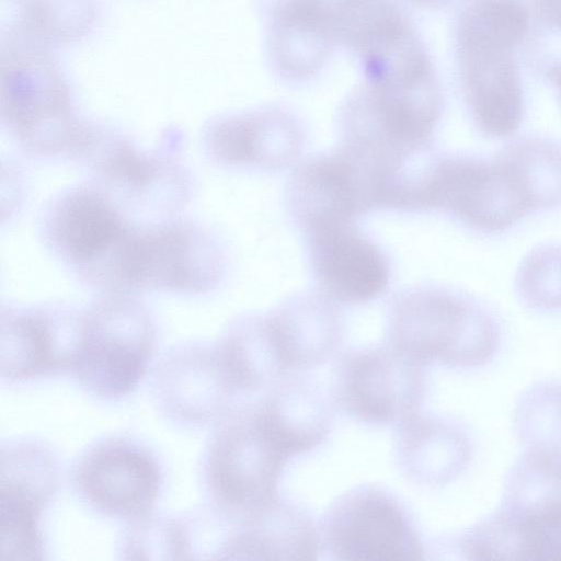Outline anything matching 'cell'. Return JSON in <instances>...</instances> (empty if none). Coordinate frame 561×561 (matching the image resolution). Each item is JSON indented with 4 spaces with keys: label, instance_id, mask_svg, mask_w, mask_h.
<instances>
[{
    "label": "cell",
    "instance_id": "obj_1",
    "mask_svg": "<svg viewBox=\"0 0 561 561\" xmlns=\"http://www.w3.org/2000/svg\"><path fill=\"white\" fill-rule=\"evenodd\" d=\"M442 91L424 46L407 49L365 73L341 112L342 141L385 160L428 149L442 114Z\"/></svg>",
    "mask_w": 561,
    "mask_h": 561
},
{
    "label": "cell",
    "instance_id": "obj_2",
    "mask_svg": "<svg viewBox=\"0 0 561 561\" xmlns=\"http://www.w3.org/2000/svg\"><path fill=\"white\" fill-rule=\"evenodd\" d=\"M204 458L210 499L243 523L276 501L287 449L270 430L257 407L229 410L218 420Z\"/></svg>",
    "mask_w": 561,
    "mask_h": 561
},
{
    "label": "cell",
    "instance_id": "obj_3",
    "mask_svg": "<svg viewBox=\"0 0 561 561\" xmlns=\"http://www.w3.org/2000/svg\"><path fill=\"white\" fill-rule=\"evenodd\" d=\"M156 331L147 310L128 294H105L80 313L70 373L103 399L129 394L153 356Z\"/></svg>",
    "mask_w": 561,
    "mask_h": 561
},
{
    "label": "cell",
    "instance_id": "obj_4",
    "mask_svg": "<svg viewBox=\"0 0 561 561\" xmlns=\"http://www.w3.org/2000/svg\"><path fill=\"white\" fill-rule=\"evenodd\" d=\"M520 28L465 8L457 25L463 93L478 127L492 137L514 134L523 119V89L515 49Z\"/></svg>",
    "mask_w": 561,
    "mask_h": 561
},
{
    "label": "cell",
    "instance_id": "obj_5",
    "mask_svg": "<svg viewBox=\"0 0 561 561\" xmlns=\"http://www.w3.org/2000/svg\"><path fill=\"white\" fill-rule=\"evenodd\" d=\"M497 339V325L488 311L444 289L407 291L391 309V345L421 364L474 366L492 356Z\"/></svg>",
    "mask_w": 561,
    "mask_h": 561
},
{
    "label": "cell",
    "instance_id": "obj_6",
    "mask_svg": "<svg viewBox=\"0 0 561 561\" xmlns=\"http://www.w3.org/2000/svg\"><path fill=\"white\" fill-rule=\"evenodd\" d=\"M224 267L222 252L206 231L165 220L134 230L119 259L117 288L199 294L218 285Z\"/></svg>",
    "mask_w": 561,
    "mask_h": 561
},
{
    "label": "cell",
    "instance_id": "obj_7",
    "mask_svg": "<svg viewBox=\"0 0 561 561\" xmlns=\"http://www.w3.org/2000/svg\"><path fill=\"white\" fill-rule=\"evenodd\" d=\"M135 227L96 184L64 192L47 208L44 238L54 253L88 283L110 293L121 252Z\"/></svg>",
    "mask_w": 561,
    "mask_h": 561
},
{
    "label": "cell",
    "instance_id": "obj_8",
    "mask_svg": "<svg viewBox=\"0 0 561 561\" xmlns=\"http://www.w3.org/2000/svg\"><path fill=\"white\" fill-rule=\"evenodd\" d=\"M427 209H440L485 232L502 231L531 211L515 172L499 153L493 160L436 158Z\"/></svg>",
    "mask_w": 561,
    "mask_h": 561
},
{
    "label": "cell",
    "instance_id": "obj_9",
    "mask_svg": "<svg viewBox=\"0 0 561 561\" xmlns=\"http://www.w3.org/2000/svg\"><path fill=\"white\" fill-rule=\"evenodd\" d=\"M71 481L91 508L134 522L149 515L161 489L162 473L147 448L126 438H107L79 457Z\"/></svg>",
    "mask_w": 561,
    "mask_h": 561
},
{
    "label": "cell",
    "instance_id": "obj_10",
    "mask_svg": "<svg viewBox=\"0 0 561 561\" xmlns=\"http://www.w3.org/2000/svg\"><path fill=\"white\" fill-rule=\"evenodd\" d=\"M324 537L339 560H421L423 549L396 500L364 486L335 501L324 518Z\"/></svg>",
    "mask_w": 561,
    "mask_h": 561
},
{
    "label": "cell",
    "instance_id": "obj_11",
    "mask_svg": "<svg viewBox=\"0 0 561 561\" xmlns=\"http://www.w3.org/2000/svg\"><path fill=\"white\" fill-rule=\"evenodd\" d=\"M79 158L90 163L96 185L117 204L124 197L137 209L141 205L164 218L187 198L188 179L181 165L142 152L128 140L93 130Z\"/></svg>",
    "mask_w": 561,
    "mask_h": 561
},
{
    "label": "cell",
    "instance_id": "obj_12",
    "mask_svg": "<svg viewBox=\"0 0 561 561\" xmlns=\"http://www.w3.org/2000/svg\"><path fill=\"white\" fill-rule=\"evenodd\" d=\"M421 365L391 344L357 353L342 366L337 400L346 412L364 421H408L423 396Z\"/></svg>",
    "mask_w": 561,
    "mask_h": 561
},
{
    "label": "cell",
    "instance_id": "obj_13",
    "mask_svg": "<svg viewBox=\"0 0 561 561\" xmlns=\"http://www.w3.org/2000/svg\"><path fill=\"white\" fill-rule=\"evenodd\" d=\"M320 293L339 304H364L380 296L390 265L380 248L354 221L323 225L305 232Z\"/></svg>",
    "mask_w": 561,
    "mask_h": 561
},
{
    "label": "cell",
    "instance_id": "obj_14",
    "mask_svg": "<svg viewBox=\"0 0 561 561\" xmlns=\"http://www.w3.org/2000/svg\"><path fill=\"white\" fill-rule=\"evenodd\" d=\"M287 199L304 232L354 221L376 208L367 178L341 147L298 164L288 184Z\"/></svg>",
    "mask_w": 561,
    "mask_h": 561
},
{
    "label": "cell",
    "instance_id": "obj_15",
    "mask_svg": "<svg viewBox=\"0 0 561 561\" xmlns=\"http://www.w3.org/2000/svg\"><path fill=\"white\" fill-rule=\"evenodd\" d=\"M80 313L61 309L2 310L0 370L9 382L69 370Z\"/></svg>",
    "mask_w": 561,
    "mask_h": 561
},
{
    "label": "cell",
    "instance_id": "obj_16",
    "mask_svg": "<svg viewBox=\"0 0 561 561\" xmlns=\"http://www.w3.org/2000/svg\"><path fill=\"white\" fill-rule=\"evenodd\" d=\"M304 144L300 122L275 106L224 118L206 134L208 152L220 163L272 171L295 164Z\"/></svg>",
    "mask_w": 561,
    "mask_h": 561
},
{
    "label": "cell",
    "instance_id": "obj_17",
    "mask_svg": "<svg viewBox=\"0 0 561 561\" xmlns=\"http://www.w3.org/2000/svg\"><path fill=\"white\" fill-rule=\"evenodd\" d=\"M154 397L173 420L204 423L219 420L236 392L215 347L183 345L171 351L154 374Z\"/></svg>",
    "mask_w": 561,
    "mask_h": 561
},
{
    "label": "cell",
    "instance_id": "obj_18",
    "mask_svg": "<svg viewBox=\"0 0 561 561\" xmlns=\"http://www.w3.org/2000/svg\"><path fill=\"white\" fill-rule=\"evenodd\" d=\"M318 552V534L310 518L277 500L245 522L222 549L226 558L262 560H310Z\"/></svg>",
    "mask_w": 561,
    "mask_h": 561
},
{
    "label": "cell",
    "instance_id": "obj_19",
    "mask_svg": "<svg viewBox=\"0 0 561 561\" xmlns=\"http://www.w3.org/2000/svg\"><path fill=\"white\" fill-rule=\"evenodd\" d=\"M333 301L302 296L285 302L268 317L287 369H302L324 360L340 334Z\"/></svg>",
    "mask_w": 561,
    "mask_h": 561
},
{
    "label": "cell",
    "instance_id": "obj_20",
    "mask_svg": "<svg viewBox=\"0 0 561 561\" xmlns=\"http://www.w3.org/2000/svg\"><path fill=\"white\" fill-rule=\"evenodd\" d=\"M215 351L234 391L260 389L283 377L287 370L268 317L238 320Z\"/></svg>",
    "mask_w": 561,
    "mask_h": 561
},
{
    "label": "cell",
    "instance_id": "obj_21",
    "mask_svg": "<svg viewBox=\"0 0 561 561\" xmlns=\"http://www.w3.org/2000/svg\"><path fill=\"white\" fill-rule=\"evenodd\" d=\"M259 407L266 424L290 455L317 446L328 432L327 403L306 380L282 382Z\"/></svg>",
    "mask_w": 561,
    "mask_h": 561
},
{
    "label": "cell",
    "instance_id": "obj_22",
    "mask_svg": "<svg viewBox=\"0 0 561 561\" xmlns=\"http://www.w3.org/2000/svg\"><path fill=\"white\" fill-rule=\"evenodd\" d=\"M520 181L533 210L561 203V147L545 139H524L500 152Z\"/></svg>",
    "mask_w": 561,
    "mask_h": 561
},
{
    "label": "cell",
    "instance_id": "obj_23",
    "mask_svg": "<svg viewBox=\"0 0 561 561\" xmlns=\"http://www.w3.org/2000/svg\"><path fill=\"white\" fill-rule=\"evenodd\" d=\"M517 288L534 307L561 308V247L546 245L530 252L519 266Z\"/></svg>",
    "mask_w": 561,
    "mask_h": 561
},
{
    "label": "cell",
    "instance_id": "obj_24",
    "mask_svg": "<svg viewBox=\"0 0 561 561\" xmlns=\"http://www.w3.org/2000/svg\"><path fill=\"white\" fill-rule=\"evenodd\" d=\"M133 528L126 534L123 552L133 554L146 552L171 553L175 559L186 558L190 551L186 533L178 520L157 519L149 515L134 520ZM169 558V556H168Z\"/></svg>",
    "mask_w": 561,
    "mask_h": 561
},
{
    "label": "cell",
    "instance_id": "obj_25",
    "mask_svg": "<svg viewBox=\"0 0 561 561\" xmlns=\"http://www.w3.org/2000/svg\"><path fill=\"white\" fill-rule=\"evenodd\" d=\"M536 8L547 25L561 32V0H536Z\"/></svg>",
    "mask_w": 561,
    "mask_h": 561
},
{
    "label": "cell",
    "instance_id": "obj_26",
    "mask_svg": "<svg viewBox=\"0 0 561 561\" xmlns=\"http://www.w3.org/2000/svg\"><path fill=\"white\" fill-rule=\"evenodd\" d=\"M546 76L556 87L561 98V62L550 66L546 71Z\"/></svg>",
    "mask_w": 561,
    "mask_h": 561
},
{
    "label": "cell",
    "instance_id": "obj_27",
    "mask_svg": "<svg viewBox=\"0 0 561 561\" xmlns=\"http://www.w3.org/2000/svg\"><path fill=\"white\" fill-rule=\"evenodd\" d=\"M415 7L427 9H439L453 3L455 0H408Z\"/></svg>",
    "mask_w": 561,
    "mask_h": 561
}]
</instances>
